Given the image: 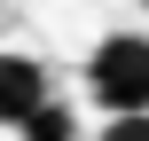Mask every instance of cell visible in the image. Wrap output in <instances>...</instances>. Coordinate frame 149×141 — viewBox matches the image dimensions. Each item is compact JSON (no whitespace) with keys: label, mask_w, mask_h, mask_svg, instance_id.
I'll list each match as a JSON object with an SVG mask.
<instances>
[{"label":"cell","mask_w":149,"mask_h":141,"mask_svg":"<svg viewBox=\"0 0 149 141\" xmlns=\"http://www.w3.org/2000/svg\"><path fill=\"white\" fill-rule=\"evenodd\" d=\"M86 86L110 118H149V31H110L86 55Z\"/></svg>","instance_id":"obj_1"},{"label":"cell","mask_w":149,"mask_h":141,"mask_svg":"<svg viewBox=\"0 0 149 141\" xmlns=\"http://www.w3.org/2000/svg\"><path fill=\"white\" fill-rule=\"evenodd\" d=\"M47 102H55V94H47L39 55H0V126H16V133H24Z\"/></svg>","instance_id":"obj_2"},{"label":"cell","mask_w":149,"mask_h":141,"mask_svg":"<svg viewBox=\"0 0 149 141\" xmlns=\"http://www.w3.org/2000/svg\"><path fill=\"white\" fill-rule=\"evenodd\" d=\"M24 141H79V118H71L63 102H47V110H39V118L24 126Z\"/></svg>","instance_id":"obj_3"},{"label":"cell","mask_w":149,"mask_h":141,"mask_svg":"<svg viewBox=\"0 0 149 141\" xmlns=\"http://www.w3.org/2000/svg\"><path fill=\"white\" fill-rule=\"evenodd\" d=\"M102 141H149V118H110Z\"/></svg>","instance_id":"obj_4"},{"label":"cell","mask_w":149,"mask_h":141,"mask_svg":"<svg viewBox=\"0 0 149 141\" xmlns=\"http://www.w3.org/2000/svg\"><path fill=\"white\" fill-rule=\"evenodd\" d=\"M141 8H149V0H141Z\"/></svg>","instance_id":"obj_5"}]
</instances>
